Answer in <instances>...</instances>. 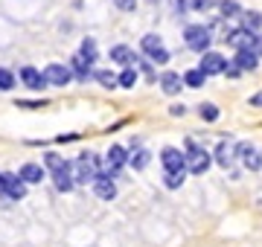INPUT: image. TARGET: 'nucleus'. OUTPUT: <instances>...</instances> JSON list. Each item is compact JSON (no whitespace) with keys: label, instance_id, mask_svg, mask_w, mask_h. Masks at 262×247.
Instances as JSON below:
<instances>
[{"label":"nucleus","instance_id":"nucleus-16","mask_svg":"<svg viewBox=\"0 0 262 247\" xmlns=\"http://www.w3.org/2000/svg\"><path fill=\"white\" fill-rule=\"evenodd\" d=\"M158 79H160V87H163L166 96H178L181 87H184V76L181 73H172V70H163Z\"/></svg>","mask_w":262,"mask_h":247},{"label":"nucleus","instance_id":"nucleus-39","mask_svg":"<svg viewBox=\"0 0 262 247\" xmlns=\"http://www.w3.org/2000/svg\"><path fill=\"white\" fill-rule=\"evenodd\" d=\"M251 105H253V108H262V90L251 96Z\"/></svg>","mask_w":262,"mask_h":247},{"label":"nucleus","instance_id":"nucleus-9","mask_svg":"<svg viewBox=\"0 0 262 247\" xmlns=\"http://www.w3.org/2000/svg\"><path fill=\"white\" fill-rule=\"evenodd\" d=\"M239 163L248 171H259L262 169V152L251 143H239Z\"/></svg>","mask_w":262,"mask_h":247},{"label":"nucleus","instance_id":"nucleus-18","mask_svg":"<svg viewBox=\"0 0 262 247\" xmlns=\"http://www.w3.org/2000/svg\"><path fill=\"white\" fill-rule=\"evenodd\" d=\"M149 163H151V152H149V149H143V145H134V149L128 152V166H131L134 171H143L146 166H149Z\"/></svg>","mask_w":262,"mask_h":247},{"label":"nucleus","instance_id":"nucleus-28","mask_svg":"<svg viewBox=\"0 0 262 247\" xmlns=\"http://www.w3.org/2000/svg\"><path fill=\"white\" fill-rule=\"evenodd\" d=\"M198 116H201L204 122H215V119H219V108L210 105V102H201L198 105Z\"/></svg>","mask_w":262,"mask_h":247},{"label":"nucleus","instance_id":"nucleus-38","mask_svg":"<svg viewBox=\"0 0 262 247\" xmlns=\"http://www.w3.org/2000/svg\"><path fill=\"white\" fill-rule=\"evenodd\" d=\"M253 53L262 56V32H256V41H253Z\"/></svg>","mask_w":262,"mask_h":247},{"label":"nucleus","instance_id":"nucleus-12","mask_svg":"<svg viewBox=\"0 0 262 247\" xmlns=\"http://www.w3.org/2000/svg\"><path fill=\"white\" fill-rule=\"evenodd\" d=\"M53 183L56 192H70L76 186V175H73V163L67 160V166H61L58 171H53Z\"/></svg>","mask_w":262,"mask_h":247},{"label":"nucleus","instance_id":"nucleus-25","mask_svg":"<svg viewBox=\"0 0 262 247\" xmlns=\"http://www.w3.org/2000/svg\"><path fill=\"white\" fill-rule=\"evenodd\" d=\"M187 181V171H163V186L166 189H181Z\"/></svg>","mask_w":262,"mask_h":247},{"label":"nucleus","instance_id":"nucleus-11","mask_svg":"<svg viewBox=\"0 0 262 247\" xmlns=\"http://www.w3.org/2000/svg\"><path fill=\"white\" fill-rule=\"evenodd\" d=\"M44 76H47V85H56V87H64L70 79H73V70L64 64H47L44 67Z\"/></svg>","mask_w":262,"mask_h":247},{"label":"nucleus","instance_id":"nucleus-15","mask_svg":"<svg viewBox=\"0 0 262 247\" xmlns=\"http://www.w3.org/2000/svg\"><path fill=\"white\" fill-rule=\"evenodd\" d=\"M70 70H73L76 79H82V82H88V79H94V61H88V58L82 56V53H76L73 58H70Z\"/></svg>","mask_w":262,"mask_h":247},{"label":"nucleus","instance_id":"nucleus-27","mask_svg":"<svg viewBox=\"0 0 262 247\" xmlns=\"http://www.w3.org/2000/svg\"><path fill=\"white\" fill-rule=\"evenodd\" d=\"M61 166H67V160L61 157V154H56V152H47V154H44V169H47L50 175H53V171H58Z\"/></svg>","mask_w":262,"mask_h":247},{"label":"nucleus","instance_id":"nucleus-7","mask_svg":"<svg viewBox=\"0 0 262 247\" xmlns=\"http://www.w3.org/2000/svg\"><path fill=\"white\" fill-rule=\"evenodd\" d=\"M3 195L12 201H24L27 198V183L20 181V175L15 171H3Z\"/></svg>","mask_w":262,"mask_h":247},{"label":"nucleus","instance_id":"nucleus-23","mask_svg":"<svg viewBox=\"0 0 262 247\" xmlns=\"http://www.w3.org/2000/svg\"><path fill=\"white\" fill-rule=\"evenodd\" d=\"M219 12H222V18H242V6L236 3V0H219Z\"/></svg>","mask_w":262,"mask_h":247},{"label":"nucleus","instance_id":"nucleus-13","mask_svg":"<svg viewBox=\"0 0 262 247\" xmlns=\"http://www.w3.org/2000/svg\"><path fill=\"white\" fill-rule=\"evenodd\" d=\"M18 175H20V181L27 183V186H35V183H41L44 178H47V169L41 166V163H24L18 169Z\"/></svg>","mask_w":262,"mask_h":247},{"label":"nucleus","instance_id":"nucleus-21","mask_svg":"<svg viewBox=\"0 0 262 247\" xmlns=\"http://www.w3.org/2000/svg\"><path fill=\"white\" fill-rule=\"evenodd\" d=\"M140 50L146 53V56H155L158 50H163V41H160V35L158 32H149V35H143V41H140Z\"/></svg>","mask_w":262,"mask_h":247},{"label":"nucleus","instance_id":"nucleus-20","mask_svg":"<svg viewBox=\"0 0 262 247\" xmlns=\"http://www.w3.org/2000/svg\"><path fill=\"white\" fill-rule=\"evenodd\" d=\"M233 61L242 67L245 73H251V70H256V67H259V56H256L253 50H242V53H236Z\"/></svg>","mask_w":262,"mask_h":247},{"label":"nucleus","instance_id":"nucleus-17","mask_svg":"<svg viewBox=\"0 0 262 247\" xmlns=\"http://www.w3.org/2000/svg\"><path fill=\"white\" fill-rule=\"evenodd\" d=\"M20 82H24L29 90H44V87H47V76L38 73L35 67H24V70H20Z\"/></svg>","mask_w":262,"mask_h":247},{"label":"nucleus","instance_id":"nucleus-34","mask_svg":"<svg viewBox=\"0 0 262 247\" xmlns=\"http://www.w3.org/2000/svg\"><path fill=\"white\" fill-rule=\"evenodd\" d=\"M169 58H172V53H169V50L163 47V50H158V53H155V56H151L149 61H151V64H160V67H163V64H169Z\"/></svg>","mask_w":262,"mask_h":247},{"label":"nucleus","instance_id":"nucleus-6","mask_svg":"<svg viewBox=\"0 0 262 247\" xmlns=\"http://www.w3.org/2000/svg\"><path fill=\"white\" fill-rule=\"evenodd\" d=\"M160 166H163V171H187V152L166 145L160 152Z\"/></svg>","mask_w":262,"mask_h":247},{"label":"nucleus","instance_id":"nucleus-30","mask_svg":"<svg viewBox=\"0 0 262 247\" xmlns=\"http://www.w3.org/2000/svg\"><path fill=\"white\" fill-rule=\"evenodd\" d=\"M79 53H82L88 61H96V56H99V53H96V41H94V38H84V41H82V50H79Z\"/></svg>","mask_w":262,"mask_h":247},{"label":"nucleus","instance_id":"nucleus-2","mask_svg":"<svg viewBox=\"0 0 262 247\" xmlns=\"http://www.w3.org/2000/svg\"><path fill=\"white\" fill-rule=\"evenodd\" d=\"M184 41H187V47L192 50V53L204 56V53H210L213 32H210V27H204V23H189V27L184 29Z\"/></svg>","mask_w":262,"mask_h":247},{"label":"nucleus","instance_id":"nucleus-37","mask_svg":"<svg viewBox=\"0 0 262 247\" xmlns=\"http://www.w3.org/2000/svg\"><path fill=\"white\" fill-rule=\"evenodd\" d=\"M169 114H172V116H184V114H187V108H184V105H172V108H169Z\"/></svg>","mask_w":262,"mask_h":247},{"label":"nucleus","instance_id":"nucleus-19","mask_svg":"<svg viewBox=\"0 0 262 247\" xmlns=\"http://www.w3.org/2000/svg\"><path fill=\"white\" fill-rule=\"evenodd\" d=\"M111 61H117V64H125V67H134L137 56L131 53V47H125V44H117V47H111Z\"/></svg>","mask_w":262,"mask_h":247},{"label":"nucleus","instance_id":"nucleus-33","mask_svg":"<svg viewBox=\"0 0 262 247\" xmlns=\"http://www.w3.org/2000/svg\"><path fill=\"white\" fill-rule=\"evenodd\" d=\"M172 6H175V12H178V15H184V12L195 9L198 0H172Z\"/></svg>","mask_w":262,"mask_h":247},{"label":"nucleus","instance_id":"nucleus-32","mask_svg":"<svg viewBox=\"0 0 262 247\" xmlns=\"http://www.w3.org/2000/svg\"><path fill=\"white\" fill-rule=\"evenodd\" d=\"M225 76H227V79H242L245 70L236 64V61H227V64H225Z\"/></svg>","mask_w":262,"mask_h":247},{"label":"nucleus","instance_id":"nucleus-1","mask_svg":"<svg viewBox=\"0 0 262 247\" xmlns=\"http://www.w3.org/2000/svg\"><path fill=\"white\" fill-rule=\"evenodd\" d=\"M105 171V166L99 163L94 152H82L79 160L73 163V175H76V183H94L99 175Z\"/></svg>","mask_w":262,"mask_h":247},{"label":"nucleus","instance_id":"nucleus-36","mask_svg":"<svg viewBox=\"0 0 262 247\" xmlns=\"http://www.w3.org/2000/svg\"><path fill=\"white\" fill-rule=\"evenodd\" d=\"M213 3H215V0H198L195 12H207V9H213Z\"/></svg>","mask_w":262,"mask_h":247},{"label":"nucleus","instance_id":"nucleus-3","mask_svg":"<svg viewBox=\"0 0 262 247\" xmlns=\"http://www.w3.org/2000/svg\"><path fill=\"white\" fill-rule=\"evenodd\" d=\"M213 166V154L201 149L195 140H187V171L189 175H204Z\"/></svg>","mask_w":262,"mask_h":247},{"label":"nucleus","instance_id":"nucleus-4","mask_svg":"<svg viewBox=\"0 0 262 247\" xmlns=\"http://www.w3.org/2000/svg\"><path fill=\"white\" fill-rule=\"evenodd\" d=\"M236 160H239V143H233V140H222L213 149V163L219 169H230Z\"/></svg>","mask_w":262,"mask_h":247},{"label":"nucleus","instance_id":"nucleus-22","mask_svg":"<svg viewBox=\"0 0 262 247\" xmlns=\"http://www.w3.org/2000/svg\"><path fill=\"white\" fill-rule=\"evenodd\" d=\"M242 29H251V32H259L262 29V15L253 9H245L242 12Z\"/></svg>","mask_w":262,"mask_h":247},{"label":"nucleus","instance_id":"nucleus-35","mask_svg":"<svg viewBox=\"0 0 262 247\" xmlns=\"http://www.w3.org/2000/svg\"><path fill=\"white\" fill-rule=\"evenodd\" d=\"M117 3V9H122V12H134L137 9V0H114Z\"/></svg>","mask_w":262,"mask_h":247},{"label":"nucleus","instance_id":"nucleus-8","mask_svg":"<svg viewBox=\"0 0 262 247\" xmlns=\"http://www.w3.org/2000/svg\"><path fill=\"white\" fill-rule=\"evenodd\" d=\"M122 166H128V152L122 149V145H111L108 154H105V175H117Z\"/></svg>","mask_w":262,"mask_h":247},{"label":"nucleus","instance_id":"nucleus-10","mask_svg":"<svg viewBox=\"0 0 262 247\" xmlns=\"http://www.w3.org/2000/svg\"><path fill=\"white\" fill-rule=\"evenodd\" d=\"M225 64H227V58L222 56V53H204L201 56V64H198V70L204 73V76H219V73H225Z\"/></svg>","mask_w":262,"mask_h":247},{"label":"nucleus","instance_id":"nucleus-40","mask_svg":"<svg viewBox=\"0 0 262 247\" xmlns=\"http://www.w3.org/2000/svg\"><path fill=\"white\" fill-rule=\"evenodd\" d=\"M0 195H3V171H0Z\"/></svg>","mask_w":262,"mask_h":247},{"label":"nucleus","instance_id":"nucleus-31","mask_svg":"<svg viewBox=\"0 0 262 247\" xmlns=\"http://www.w3.org/2000/svg\"><path fill=\"white\" fill-rule=\"evenodd\" d=\"M12 87H15V73L0 67V90H12Z\"/></svg>","mask_w":262,"mask_h":247},{"label":"nucleus","instance_id":"nucleus-5","mask_svg":"<svg viewBox=\"0 0 262 247\" xmlns=\"http://www.w3.org/2000/svg\"><path fill=\"white\" fill-rule=\"evenodd\" d=\"M253 41H256V32H251V29H227L225 32V44L230 50H236V53H242V50H253Z\"/></svg>","mask_w":262,"mask_h":247},{"label":"nucleus","instance_id":"nucleus-26","mask_svg":"<svg viewBox=\"0 0 262 247\" xmlns=\"http://www.w3.org/2000/svg\"><path fill=\"white\" fill-rule=\"evenodd\" d=\"M204 82H207V76L198 70V67H192V70L184 73V85L187 87H204Z\"/></svg>","mask_w":262,"mask_h":247},{"label":"nucleus","instance_id":"nucleus-14","mask_svg":"<svg viewBox=\"0 0 262 247\" xmlns=\"http://www.w3.org/2000/svg\"><path fill=\"white\" fill-rule=\"evenodd\" d=\"M94 192H96V198H102V201H114L117 198V183H114L111 175H99L94 181Z\"/></svg>","mask_w":262,"mask_h":247},{"label":"nucleus","instance_id":"nucleus-29","mask_svg":"<svg viewBox=\"0 0 262 247\" xmlns=\"http://www.w3.org/2000/svg\"><path fill=\"white\" fill-rule=\"evenodd\" d=\"M94 79H96L102 87H117V85H120V82H117V73H111V70H96Z\"/></svg>","mask_w":262,"mask_h":247},{"label":"nucleus","instance_id":"nucleus-24","mask_svg":"<svg viewBox=\"0 0 262 247\" xmlns=\"http://www.w3.org/2000/svg\"><path fill=\"white\" fill-rule=\"evenodd\" d=\"M137 67H125L122 73H117V82H120V87H125V90H131V87L137 85Z\"/></svg>","mask_w":262,"mask_h":247}]
</instances>
